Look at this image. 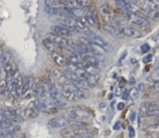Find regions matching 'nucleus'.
Returning a JSON list of instances; mask_svg holds the SVG:
<instances>
[{
  "label": "nucleus",
  "mask_w": 159,
  "mask_h": 138,
  "mask_svg": "<svg viewBox=\"0 0 159 138\" xmlns=\"http://www.w3.org/2000/svg\"><path fill=\"white\" fill-rule=\"evenodd\" d=\"M3 50H2V48H1V47H0V58H1L2 57V55H3Z\"/></svg>",
  "instance_id": "50"
},
{
  "label": "nucleus",
  "mask_w": 159,
  "mask_h": 138,
  "mask_svg": "<svg viewBox=\"0 0 159 138\" xmlns=\"http://www.w3.org/2000/svg\"><path fill=\"white\" fill-rule=\"evenodd\" d=\"M88 41H90L91 43L100 46V48L104 49L106 52H109V51H111V49H113V46H111V44L109 43V42H107L106 39H104L102 37H100V35H97V33L93 35V38L90 39Z\"/></svg>",
  "instance_id": "7"
},
{
  "label": "nucleus",
  "mask_w": 159,
  "mask_h": 138,
  "mask_svg": "<svg viewBox=\"0 0 159 138\" xmlns=\"http://www.w3.org/2000/svg\"><path fill=\"white\" fill-rule=\"evenodd\" d=\"M152 59V55H147L146 57L143 58V63H149Z\"/></svg>",
  "instance_id": "41"
},
{
  "label": "nucleus",
  "mask_w": 159,
  "mask_h": 138,
  "mask_svg": "<svg viewBox=\"0 0 159 138\" xmlns=\"http://www.w3.org/2000/svg\"><path fill=\"white\" fill-rule=\"evenodd\" d=\"M119 128H120V122H119V121H118V122H116L115 124H114L113 129H114V130H118Z\"/></svg>",
  "instance_id": "47"
},
{
  "label": "nucleus",
  "mask_w": 159,
  "mask_h": 138,
  "mask_svg": "<svg viewBox=\"0 0 159 138\" xmlns=\"http://www.w3.org/2000/svg\"><path fill=\"white\" fill-rule=\"evenodd\" d=\"M13 122L8 119H5V118H2L0 120V130H8L10 128L13 127Z\"/></svg>",
  "instance_id": "21"
},
{
  "label": "nucleus",
  "mask_w": 159,
  "mask_h": 138,
  "mask_svg": "<svg viewBox=\"0 0 159 138\" xmlns=\"http://www.w3.org/2000/svg\"><path fill=\"white\" fill-rule=\"evenodd\" d=\"M115 95H116V97H120V95H122V88H121V86H118V88H116Z\"/></svg>",
  "instance_id": "42"
},
{
  "label": "nucleus",
  "mask_w": 159,
  "mask_h": 138,
  "mask_svg": "<svg viewBox=\"0 0 159 138\" xmlns=\"http://www.w3.org/2000/svg\"><path fill=\"white\" fill-rule=\"evenodd\" d=\"M102 28H104V30L106 32V33H109V35H111V36H113V37H116L120 34L119 33V29L111 26V25H109V24H104V26H102Z\"/></svg>",
  "instance_id": "19"
},
{
  "label": "nucleus",
  "mask_w": 159,
  "mask_h": 138,
  "mask_svg": "<svg viewBox=\"0 0 159 138\" xmlns=\"http://www.w3.org/2000/svg\"><path fill=\"white\" fill-rule=\"evenodd\" d=\"M123 17L125 18L128 22H130L133 25L136 26H143V25L149 24V20L147 19L146 16L142 15L141 13H129L124 12L123 13Z\"/></svg>",
  "instance_id": "2"
},
{
  "label": "nucleus",
  "mask_w": 159,
  "mask_h": 138,
  "mask_svg": "<svg viewBox=\"0 0 159 138\" xmlns=\"http://www.w3.org/2000/svg\"><path fill=\"white\" fill-rule=\"evenodd\" d=\"M43 45H44V47H45V48L47 49V50H48L49 52H51V53H55L56 51H57L56 45L53 43V42H51L49 39L43 40Z\"/></svg>",
  "instance_id": "22"
},
{
  "label": "nucleus",
  "mask_w": 159,
  "mask_h": 138,
  "mask_svg": "<svg viewBox=\"0 0 159 138\" xmlns=\"http://www.w3.org/2000/svg\"><path fill=\"white\" fill-rule=\"evenodd\" d=\"M51 78H52L54 83L61 86V88L69 85V79H67L66 75L63 72L59 71V70H54L52 74H51Z\"/></svg>",
  "instance_id": "5"
},
{
  "label": "nucleus",
  "mask_w": 159,
  "mask_h": 138,
  "mask_svg": "<svg viewBox=\"0 0 159 138\" xmlns=\"http://www.w3.org/2000/svg\"><path fill=\"white\" fill-rule=\"evenodd\" d=\"M158 116H159V115H158Z\"/></svg>",
  "instance_id": "53"
},
{
  "label": "nucleus",
  "mask_w": 159,
  "mask_h": 138,
  "mask_svg": "<svg viewBox=\"0 0 159 138\" xmlns=\"http://www.w3.org/2000/svg\"><path fill=\"white\" fill-rule=\"evenodd\" d=\"M6 90H7L6 79H2V81H0V95H3V93H5Z\"/></svg>",
  "instance_id": "33"
},
{
  "label": "nucleus",
  "mask_w": 159,
  "mask_h": 138,
  "mask_svg": "<svg viewBox=\"0 0 159 138\" xmlns=\"http://www.w3.org/2000/svg\"><path fill=\"white\" fill-rule=\"evenodd\" d=\"M76 138H92L90 133H86V134H84V135H81L79 137H76Z\"/></svg>",
  "instance_id": "46"
},
{
  "label": "nucleus",
  "mask_w": 159,
  "mask_h": 138,
  "mask_svg": "<svg viewBox=\"0 0 159 138\" xmlns=\"http://www.w3.org/2000/svg\"><path fill=\"white\" fill-rule=\"evenodd\" d=\"M52 58H53L54 62H55L56 64H57L58 66H60V67H65L68 64L66 58H65L64 56L61 55V54L57 53V52L52 53Z\"/></svg>",
  "instance_id": "16"
},
{
  "label": "nucleus",
  "mask_w": 159,
  "mask_h": 138,
  "mask_svg": "<svg viewBox=\"0 0 159 138\" xmlns=\"http://www.w3.org/2000/svg\"><path fill=\"white\" fill-rule=\"evenodd\" d=\"M113 93H111V95H109V99H113Z\"/></svg>",
  "instance_id": "52"
},
{
  "label": "nucleus",
  "mask_w": 159,
  "mask_h": 138,
  "mask_svg": "<svg viewBox=\"0 0 159 138\" xmlns=\"http://www.w3.org/2000/svg\"><path fill=\"white\" fill-rule=\"evenodd\" d=\"M75 93H76L77 99H85V97H86L85 90H78V88H76V90H75Z\"/></svg>",
  "instance_id": "32"
},
{
  "label": "nucleus",
  "mask_w": 159,
  "mask_h": 138,
  "mask_svg": "<svg viewBox=\"0 0 159 138\" xmlns=\"http://www.w3.org/2000/svg\"><path fill=\"white\" fill-rule=\"evenodd\" d=\"M90 48H91V51H92V55H93L97 58V57H104V54L106 53L102 48H100V46L95 45V44H93V43L90 44Z\"/></svg>",
  "instance_id": "17"
},
{
  "label": "nucleus",
  "mask_w": 159,
  "mask_h": 138,
  "mask_svg": "<svg viewBox=\"0 0 159 138\" xmlns=\"http://www.w3.org/2000/svg\"><path fill=\"white\" fill-rule=\"evenodd\" d=\"M47 39H49L51 42H53L56 46L58 45L61 47H66L67 48V40L62 38V37L57 36V35H55V34H51V35H49Z\"/></svg>",
  "instance_id": "15"
},
{
  "label": "nucleus",
  "mask_w": 159,
  "mask_h": 138,
  "mask_svg": "<svg viewBox=\"0 0 159 138\" xmlns=\"http://www.w3.org/2000/svg\"><path fill=\"white\" fill-rule=\"evenodd\" d=\"M99 106L100 107H104V106H106V104H104V102H102V104H100Z\"/></svg>",
  "instance_id": "51"
},
{
  "label": "nucleus",
  "mask_w": 159,
  "mask_h": 138,
  "mask_svg": "<svg viewBox=\"0 0 159 138\" xmlns=\"http://www.w3.org/2000/svg\"><path fill=\"white\" fill-rule=\"evenodd\" d=\"M32 86H33V79L32 78H26L24 79V81H23V86H22V92L23 95L24 93H26L28 90H30V88H32Z\"/></svg>",
  "instance_id": "20"
},
{
  "label": "nucleus",
  "mask_w": 159,
  "mask_h": 138,
  "mask_svg": "<svg viewBox=\"0 0 159 138\" xmlns=\"http://www.w3.org/2000/svg\"><path fill=\"white\" fill-rule=\"evenodd\" d=\"M75 90H76V88H75L72 85H68V86H63V88H61L63 97L68 100H71V101L76 100L77 97H76V93H75Z\"/></svg>",
  "instance_id": "10"
},
{
  "label": "nucleus",
  "mask_w": 159,
  "mask_h": 138,
  "mask_svg": "<svg viewBox=\"0 0 159 138\" xmlns=\"http://www.w3.org/2000/svg\"><path fill=\"white\" fill-rule=\"evenodd\" d=\"M85 17L88 25H92V26H95V25H97V18H95V16L93 15V14L90 13L88 14V15H86Z\"/></svg>",
  "instance_id": "27"
},
{
  "label": "nucleus",
  "mask_w": 159,
  "mask_h": 138,
  "mask_svg": "<svg viewBox=\"0 0 159 138\" xmlns=\"http://www.w3.org/2000/svg\"><path fill=\"white\" fill-rule=\"evenodd\" d=\"M51 30L55 33V35L62 37V38L63 37H69L72 34L70 30H68L67 28H65L62 25H54V26L51 27Z\"/></svg>",
  "instance_id": "13"
},
{
  "label": "nucleus",
  "mask_w": 159,
  "mask_h": 138,
  "mask_svg": "<svg viewBox=\"0 0 159 138\" xmlns=\"http://www.w3.org/2000/svg\"><path fill=\"white\" fill-rule=\"evenodd\" d=\"M11 60V55L9 53H3V55H2V57L0 58V65H2V66H5L6 64H8L9 62H10Z\"/></svg>",
  "instance_id": "26"
},
{
  "label": "nucleus",
  "mask_w": 159,
  "mask_h": 138,
  "mask_svg": "<svg viewBox=\"0 0 159 138\" xmlns=\"http://www.w3.org/2000/svg\"><path fill=\"white\" fill-rule=\"evenodd\" d=\"M116 5H118L120 9H123L125 11V8H126V5H127V1L125 0H118V1L115 2Z\"/></svg>",
  "instance_id": "36"
},
{
  "label": "nucleus",
  "mask_w": 159,
  "mask_h": 138,
  "mask_svg": "<svg viewBox=\"0 0 159 138\" xmlns=\"http://www.w3.org/2000/svg\"><path fill=\"white\" fill-rule=\"evenodd\" d=\"M88 130L86 129H77V128H72V127H66L64 129H62L61 131V136L64 138H76L79 137L81 135L86 134Z\"/></svg>",
  "instance_id": "6"
},
{
  "label": "nucleus",
  "mask_w": 159,
  "mask_h": 138,
  "mask_svg": "<svg viewBox=\"0 0 159 138\" xmlns=\"http://www.w3.org/2000/svg\"><path fill=\"white\" fill-rule=\"evenodd\" d=\"M128 95H129V97H131V99H137V97H139L138 90H137V88H131V90H129V92H128Z\"/></svg>",
  "instance_id": "31"
},
{
  "label": "nucleus",
  "mask_w": 159,
  "mask_h": 138,
  "mask_svg": "<svg viewBox=\"0 0 159 138\" xmlns=\"http://www.w3.org/2000/svg\"><path fill=\"white\" fill-rule=\"evenodd\" d=\"M135 117H136V113H135V111H132L131 113H130V116H129L130 120H131V121H134V120H135Z\"/></svg>",
  "instance_id": "43"
},
{
  "label": "nucleus",
  "mask_w": 159,
  "mask_h": 138,
  "mask_svg": "<svg viewBox=\"0 0 159 138\" xmlns=\"http://www.w3.org/2000/svg\"><path fill=\"white\" fill-rule=\"evenodd\" d=\"M69 125H70V127H72V128H77V129H85L86 126V123H85L84 121L72 120V121H69Z\"/></svg>",
  "instance_id": "23"
},
{
  "label": "nucleus",
  "mask_w": 159,
  "mask_h": 138,
  "mask_svg": "<svg viewBox=\"0 0 159 138\" xmlns=\"http://www.w3.org/2000/svg\"><path fill=\"white\" fill-rule=\"evenodd\" d=\"M149 132H155V133H159V123H156V124L150 125L148 128H147Z\"/></svg>",
  "instance_id": "35"
},
{
  "label": "nucleus",
  "mask_w": 159,
  "mask_h": 138,
  "mask_svg": "<svg viewBox=\"0 0 159 138\" xmlns=\"http://www.w3.org/2000/svg\"><path fill=\"white\" fill-rule=\"evenodd\" d=\"M159 105L151 102H146V116H158Z\"/></svg>",
  "instance_id": "14"
},
{
  "label": "nucleus",
  "mask_w": 159,
  "mask_h": 138,
  "mask_svg": "<svg viewBox=\"0 0 159 138\" xmlns=\"http://www.w3.org/2000/svg\"><path fill=\"white\" fill-rule=\"evenodd\" d=\"M149 50H150V46H149L148 44H144V45L141 46V52L143 54L149 52Z\"/></svg>",
  "instance_id": "39"
},
{
  "label": "nucleus",
  "mask_w": 159,
  "mask_h": 138,
  "mask_svg": "<svg viewBox=\"0 0 159 138\" xmlns=\"http://www.w3.org/2000/svg\"><path fill=\"white\" fill-rule=\"evenodd\" d=\"M137 90H138V92H139V90H141V92H143V90H145V85H144V83H139L138 88H137Z\"/></svg>",
  "instance_id": "44"
},
{
  "label": "nucleus",
  "mask_w": 159,
  "mask_h": 138,
  "mask_svg": "<svg viewBox=\"0 0 159 138\" xmlns=\"http://www.w3.org/2000/svg\"><path fill=\"white\" fill-rule=\"evenodd\" d=\"M140 114H141V116H146V102H144L140 106Z\"/></svg>",
  "instance_id": "37"
},
{
  "label": "nucleus",
  "mask_w": 159,
  "mask_h": 138,
  "mask_svg": "<svg viewBox=\"0 0 159 138\" xmlns=\"http://www.w3.org/2000/svg\"><path fill=\"white\" fill-rule=\"evenodd\" d=\"M39 107H38V101H32L28 104V106L25 108L24 110V116L26 118H30V119H33L36 118L39 114Z\"/></svg>",
  "instance_id": "8"
},
{
  "label": "nucleus",
  "mask_w": 159,
  "mask_h": 138,
  "mask_svg": "<svg viewBox=\"0 0 159 138\" xmlns=\"http://www.w3.org/2000/svg\"><path fill=\"white\" fill-rule=\"evenodd\" d=\"M147 14L152 19H158L159 18V10H150V9H148Z\"/></svg>",
  "instance_id": "29"
},
{
  "label": "nucleus",
  "mask_w": 159,
  "mask_h": 138,
  "mask_svg": "<svg viewBox=\"0 0 159 138\" xmlns=\"http://www.w3.org/2000/svg\"><path fill=\"white\" fill-rule=\"evenodd\" d=\"M128 131H129V137L130 138H133L135 136V131H134V128L132 126H129L128 127Z\"/></svg>",
  "instance_id": "40"
},
{
  "label": "nucleus",
  "mask_w": 159,
  "mask_h": 138,
  "mask_svg": "<svg viewBox=\"0 0 159 138\" xmlns=\"http://www.w3.org/2000/svg\"><path fill=\"white\" fill-rule=\"evenodd\" d=\"M77 4L81 7L82 9H83V7H86V5H88L90 4V2L88 1H83V0H79V1H77Z\"/></svg>",
  "instance_id": "38"
},
{
  "label": "nucleus",
  "mask_w": 159,
  "mask_h": 138,
  "mask_svg": "<svg viewBox=\"0 0 159 138\" xmlns=\"http://www.w3.org/2000/svg\"><path fill=\"white\" fill-rule=\"evenodd\" d=\"M99 78L100 76H88V78L86 79V85L88 86H91V88H93V86H95V85L97 83V81H99Z\"/></svg>",
  "instance_id": "25"
},
{
  "label": "nucleus",
  "mask_w": 159,
  "mask_h": 138,
  "mask_svg": "<svg viewBox=\"0 0 159 138\" xmlns=\"http://www.w3.org/2000/svg\"><path fill=\"white\" fill-rule=\"evenodd\" d=\"M125 56H126V53H123V54H122V56H121V58H120V59H119V61H118V65H121V64H122V60L125 58Z\"/></svg>",
  "instance_id": "48"
},
{
  "label": "nucleus",
  "mask_w": 159,
  "mask_h": 138,
  "mask_svg": "<svg viewBox=\"0 0 159 138\" xmlns=\"http://www.w3.org/2000/svg\"><path fill=\"white\" fill-rule=\"evenodd\" d=\"M75 75H76V76L78 77L80 79L85 81H86V79L88 78V76H90V75H88V72L85 71V70L81 69V68H78V69H77V71L75 72Z\"/></svg>",
  "instance_id": "24"
},
{
  "label": "nucleus",
  "mask_w": 159,
  "mask_h": 138,
  "mask_svg": "<svg viewBox=\"0 0 159 138\" xmlns=\"http://www.w3.org/2000/svg\"><path fill=\"white\" fill-rule=\"evenodd\" d=\"M122 95H122L123 99H128V97H129V95H128V92H124L122 93Z\"/></svg>",
  "instance_id": "49"
},
{
  "label": "nucleus",
  "mask_w": 159,
  "mask_h": 138,
  "mask_svg": "<svg viewBox=\"0 0 159 138\" xmlns=\"http://www.w3.org/2000/svg\"><path fill=\"white\" fill-rule=\"evenodd\" d=\"M67 116L69 119L75 121H84L85 119L90 117V113L88 110L82 107H71L68 109Z\"/></svg>",
  "instance_id": "1"
},
{
  "label": "nucleus",
  "mask_w": 159,
  "mask_h": 138,
  "mask_svg": "<svg viewBox=\"0 0 159 138\" xmlns=\"http://www.w3.org/2000/svg\"><path fill=\"white\" fill-rule=\"evenodd\" d=\"M60 9L58 8H53V7L45 5V12L49 15H59Z\"/></svg>",
  "instance_id": "28"
},
{
  "label": "nucleus",
  "mask_w": 159,
  "mask_h": 138,
  "mask_svg": "<svg viewBox=\"0 0 159 138\" xmlns=\"http://www.w3.org/2000/svg\"><path fill=\"white\" fill-rule=\"evenodd\" d=\"M35 93L40 99H51L50 97V85L43 81H39L35 85Z\"/></svg>",
  "instance_id": "3"
},
{
  "label": "nucleus",
  "mask_w": 159,
  "mask_h": 138,
  "mask_svg": "<svg viewBox=\"0 0 159 138\" xmlns=\"http://www.w3.org/2000/svg\"><path fill=\"white\" fill-rule=\"evenodd\" d=\"M100 12H102V15L107 16V15H109V13H111V8H109V5L104 4V5H102L100 7Z\"/></svg>",
  "instance_id": "34"
},
{
  "label": "nucleus",
  "mask_w": 159,
  "mask_h": 138,
  "mask_svg": "<svg viewBox=\"0 0 159 138\" xmlns=\"http://www.w3.org/2000/svg\"><path fill=\"white\" fill-rule=\"evenodd\" d=\"M4 69V72H5V75H6V79H11L16 72H18V67L16 65V63L14 62H9L8 64H6L5 66L3 67Z\"/></svg>",
  "instance_id": "12"
},
{
  "label": "nucleus",
  "mask_w": 159,
  "mask_h": 138,
  "mask_svg": "<svg viewBox=\"0 0 159 138\" xmlns=\"http://www.w3.org/2000/svg\"><path fill=\"white\" fill-rule=\"evenodd\" d=\"M119 33L122 34L125 37H130V38H139V37L142 36V34L140 33L138 30H136L135 28L132 27L119 28Z\"/></svg>",
  "instance_id": "11"
},
{
  "label": "nucleus",
  "mask_w": 159,
  "mask_h": 138,
  "mask_svg": "<svg viewBox=\"0 0 159 138\" xmlns=\"http://www.w3.org/2000/svg\"><path fill=\"white\" fill-rule=\"evenodd\" d=\"M83 68L88 75H91V76H99L100 75V70H99V68L97 67L91 66V65H86V63L83 62V64H82V69H83Z\"/></svg>",
  "instance_id": "18"
},
{
  "label": "nucleus",
  "mask_w": 159,
  "mask_h": 138,
  "mask_svg": "<svg viewBox=\"0 0 159 138\" xmlns=\"http://www.w3.org/2000/svg\"><path fill=\"white\" fill-rule=\"evenodd\" d=\"M150 78L152 79L154 81H159V66L156 67L155 69L153 70Z\"/></svg>",
  "instance_id": "30"
},
{
  "label": "nucleus",
  "mask_w": 159,
  "mask_h": 138,
  "mask_svg": "<svg viewBox=\"0 0 159 138\" xmlns=\"http://www.w3.org/2000/svg\"><path fill=\"white\" fill-rule=\"evenodd\" d=\"M124 104H123V102H119V104H118V110H122L123 108H124Z\"/></svg>",
  "instance_id": "45"
},
{
  "label": "nucleus",
  "mask_w": 159,
  "mask_h": 138,
  "mask_svg": "<svg viewBox=\"0 0 159 138\" xmlns=\"http://www.w3.org/2000/svg\"><path fill=\"white\" fill-rule=\"evenodd\" d=\"M69 119L65 117H54L49 120L48 126L50 128H63L69 125Z\"/></svg>",
  "instance_id": "9"
},
{
  "label": "nucleus",
  "mask_w": 159,
  "mask_h": 138,
  "mask_svg": "<svg viewBox=\"0 0 159 138\" xmlns=\"http://www.w3.org/2000/svg\"><path fill=\"white\" fill-rule=\"evenodd\" d=\"M1 115L3 116V118L8 119V120L12 121V122H22L24 120L23 116H21L15 109L13 108H2L1 110Z\"/></svg>",
  "instance_id": "4"
}]
</instances>
